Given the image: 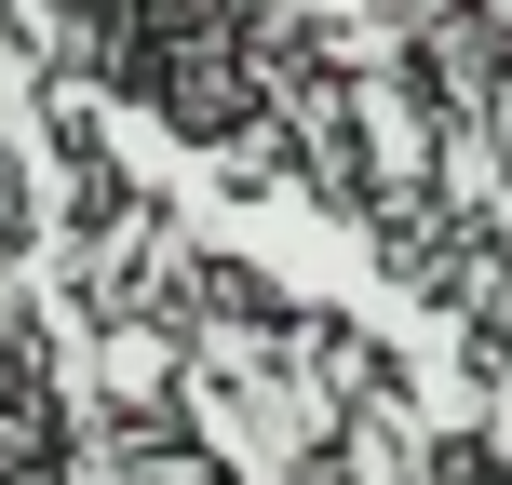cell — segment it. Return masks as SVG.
Here are the masks:
<instances>
[]
</instances>
